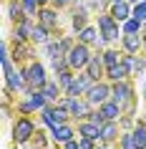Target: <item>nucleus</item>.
Returning <instances> with one entry per match:
<instances>
[{
	"mask_svg": "<svg viewBox=\"0 0 146 149\" xmlns=\"http://www.w3.org/2000/svg\"><path fill=\"white\" fill-rule=\"evenodd\" d=\"M131 15H134V18H138L141 23H146V0H141V3H136V5H134Z\"/></svg>",
	"mask_w": 146,
	"mask_h": 149,
	"instance_id": "obj_29",
	"label": "nucleus"
},
{
	"mask_svg": "<svg viewBox=\"0 0 146 149\" xmlns=\"http://www.w3.org/2000/svg\"><path fill=\"white\" fill-rule=\"evenodd\" d=\"M78 134H81V136H88V139H93V141H101V126L93 124L91 119H81V121H78Z\"/></svg>",
	"mask_w": 146,
	"mask_h": 149,
	"instance_id": "obj_11",
	"label": "nucleus"
},
{
	"mask_svg": "<svg viewBox=\"0 0 146 149\" xmlns=\"http://www.w3.org/2000/svg\"><path fill=\"white\" fill-rule=\"evenodd\" d=\"M111 3H118V0H111Z\"/></svg>",
	"mask_w": 146,
	"mask_h": 149,
	"instance_id": "obj_39",
	"label": "nucleus"
},
{
	"mask_svg": "<svg viewBox=\"0 0 146 149\" xmlns=\"http://www.w3.org/2000/svg\"><path fill=\"white\" fill-rule=\"evenodd\" d=\"M121 136V132H118V124L116 121H106V124L101 126V141L103 144H111V141H116Z\"/></svg>",
	"mask_w": 146,
	"mask_h": 149,
	"instance_id": "obj_17",
	"label": "nucleus"
},
{
	"mask_svg": "<svg viewBox=\"0 0 146 149\" xmlns=\"http://www.w3.org/2000/svg\"><path fill=\"white\" fill-rule=\"evenodd\" d=\"M35 136V121H33L28 114L15 119V124H13V141L15 144H28V141Z\"/></svg>",
	"mask_w": 146,
	"mask_h": 149,
	"instance_id": "obj_3",
	"label": "nucleus"
},
{
	"mask_svg": "<svg viewBox=\"0 0 146 149\" xmlns=\"http://www.w3.org/2000/svg\"><path fill=\"white\" fill-rule=\"evenodd\" d=\"M129 73H131V68L121 61V63L108 66V68H106V79L111 81V84H116V81H126V79H129Z\"/></svg>",
	"mask_w": 146,
	"mask_h": 149,
	"instance_id": "obj_13",
	"label": "nucleus"
},
{
	"mask_svg": "<svg viewBox=\"0 0 146 149\" xmlns=\"http://www.w3.org/2000/svg\"><path fill=\"white\" fill-rule=\"evenodd\" d=\"M73 0H53V5L55 8H66V5H71Z\"/></svg>",
	"mask_w": 146,
	"mask_h": 149,
	"instance_id": "obj_34",
	"label": "nucleus"
},
{
	"mask_svg": "<svg viewBox=\"0 0 146 149\" xmlns=\"http://www.w3.org/2000/svg\"><path fill=\"white\" fill-rule=\"evenodd\" d=\"M131 10H134V5H131L129 0H118V3H111V15H113L118 23L129 20V18H131Z\"/></svg>",
	"mask_w": 146,
	"mask_h": 149,
	"instance_id": "obj_12",
	"label": "nucleus"
},
{
	"mask_svg": "<svg viewBox=\"0 0 146 149\" xmlns=\"http://www.w3.org/2000/svg\"><path fill=\"white\" fill-rule=\"evenodd\" d=\"M43 94H46V99L48 101H58V96L63 94V88L58 86V81H46V86L40 88Z\"/></svg>",
	"mask_w": 146,
	"mask_h": 149,
	"instance_id": "obj_25",
	"label": "nucleus"
},
{
	"mask_svg": "<svg viewBox=\"0 0 146 149\" xmlns=\"http://www.w3.org/2000/svg\"><path fill=\"white\" fill-rule=\"evenodd\" d=\"M121 109H123V106H121L118 101H113V99H108V101H103V104L98 106V111L103 114V119H106V121H118V119L123 116Z\"/></svg>",
	"mask_w": 146,
	"mask_h": 149,
	"instance_id": "obj_10",
	"label": "nucleus"
},
{
	"mask_svg": "<svg viewBox=\"0 0 146 149\" xmlns=\"http://www.w3.org/2000/svg\"><path fill=\"white\" fill-rule=\"evenodd\" d=\"M111 99V86L108 84H101V81H96L88 91H86V101L91 104V106H101L103 101H108Z\"/></svg>",
	"mask_w": 146,
	"mask_h": 149,
	"instance_id": "obj_6",
	"label": "nucleus"
},
{
	"mask_svg": "<svg viewBox=\"0 0 146 149\" xmlns=\"http://www.w3.org/2000/svg\"><path fill=\"white\" fill-rule=\"evenodd\" d=\"M40 5H48V3H53V0H38Z\"/></svg>",
	"mask_w": 146,
	"mask_h": 149,
	"instance_id": "obj_37",
	"label": "nucleus"
},
{
	"mask_svg": "<svg viewBox=\"0 0 146 149\" xmlns=\"http://www.w3.org/2000/svg\"><path fill=\"white\" fill-rule=\"evenodd\" d=\"M15 109L20 111V114H28V116H30L33 111H38V106H35V101H33V94H30V91H28V94H25L23 99H18Z\"/></svg>",
	"mask_w": 146,
	"mask_h": 149,
	"instance_id": "obj_22",
	"label": "nucleus"
},
{
	"mask_svg": "<svg viewBox=\"0 0 146 149\" xmlns=\"http://www.w3.org/2000/svg\"><path fill=\"white\" fill-rule=\"evenodd\" d=\"M96 149H108V144H103V141H101V144H98Z\"/></svg>",
	"mask_w": 146,
	"mask_h": 149,
	"instance_id": "obj_36",
	"label": "nucleus"
},
{
	"mask_svg": "<svg viewBox=\"0 0 146 149\" xmlns=\"http://www.w3.org/2000/svg\"><path fill=\"white\" fill-rule=\"evenodd\" d=\"M103 63H106V68L108 66H116V63H121V58H123V53H118V51H113V48H108V51H103Z\"/></svg>",
	"mask_w": 146,
	"mask_h": 149,
	"instance_id": "obj_28",
	"label": "nucleus"
},
{
	"mask_svg": "<svg viewBox=\"0 0 146 149\" xmlns=\"http://www.w3.org/2000/svg\"><path fill=\"white\" fill-rule=\"evenodd\" d=\"M61 149H81V147H78V139H71L66 144H61Z\"/></svg>",
	"mask_w": 146,
	"mask_h": 149,
	"instance_id": "obj_33",
	"label": "nucleus"
},
{
	"mask_svg": "<svg viewBox=\"0 0 146 149\" xmlns=\"http://www.w3.org/2000/svg\"><path fill=\"white\" fill-rule=\"evenodd\" d=\"M30 28H33V25L25 23V20L15 23V36H13V38H15V40H28V38H30Z\"/></svg>",
	"mask_w": 146,
	"mask_h": 149,
	"instance_id": "obj_27",
	"label": "nucleus"
},
{
	"mask_svg": "<svg viewBox=\"0 0 146 149\" xmlns=\"http://www.w3.org/2000/svg\"><path fill=\"white\" fill-rule=\"evenodd\" d=\"M96 84V79H93L88 71H83L81 76H73V84H71V88L66 91V96H86V91Z\"/></svg>",
	"mask_w": 146,
	"mask_h": 149,
	"instance_id": "obj_7",
	"label": "nucleus"
},
{
	"mask_svg": "<svg viewBox=\"0 0 146 149\" xmlns=\"http://www.w3.org/2000/svg\"><path fill=\"white\" fill-rule=\"evenodd\" d=\"M101 38V31L96 25H86L83 31H78V40L86 43V46H96V40Z\"/></svg>",
	"mask_w": 146,
	"mask_h": 149,
	"instance_id": "obj_18",
	"label": "nucleus"
},
{
	"mask_svg": "<svg viewBox=\"0 0 146 149\" xmlns=\"http://www.w3.org/2000/svg\"><path fill=\"white\" fill-rule=\"evenodd\" d=\"M25 71V86H28V91H40V88L46 86V66L38 61H30L28 63V68Z\"/></svg>",
	"mask_w": 146,
	"mask_h": 149,
	"instance_id": "obj_4",
	"label": "nucleus"
},
{
	"mask_svg": "<svg viewBox=\"0 0 146 149\" xmlns=\"http://www.w3.org/2000/svg\"><path fill=\"white\" fill-rule=\"evenodd\" d=\"M121 43H123V53L138 56V51L144 48L146 38H141V33H123V36H121Z\"/></svg>",
	"mask_w": 146,
	"mask_h": 149,
	"instance_id": "obj_9",
	"label": "nucleus"
},
{
	"mask_svg": "<svg viewBox=\"0 0 146 149\" xmlns=\"http://www.w3.org/2000/svg\"><path fill=\"white\" fill-rule=\"evenodd\" d=\"M73 76H76V71H73V68H66V71H58V73H55V81H58V86L63 88V94L71 88V84H73Z\"/></svg>",
	"mask_w": 146,
	"mask_h": 149,
	"instance_id": "obj_23",
	"label": "nucleus"
},
{
	"mask_svg": "<svg viewBox=\"0 0 146 149\" xmlns=\"http://www.w3.org/2000/svg\"><path fill=\"white\" fill-rule=\"evenodd\" d=\"M20 3H23L25 5V13H28V15H35V13H38V0H20Z\"/></svg>",
	"mask_w": 146,
	"mask_h": 149,
	"instance_id": "obj_31",
	"label": "nucleus"
},
{
	"mask_svg": "<svg viewBox=\"0 0 146 149\" xmlns=\"http://www.w3.org/2000/svg\"><path fill=\"white\" fill-rule=\"evenodd\" d=\"M38 20H40V25H46L48 31H55L58 28V13L53 8H40L38 10Z\"/></svg>",
	"mask_w": 146,
	"mask_h": 149,
	"instance_id": "obj_15",
	"label": "nucleus"
},
{
	"mask_svg": "<svg viewBox=\"0 0 146 149\" xmlns=\"http://www.w3.org/2000/svg\"><path fill=\"white\" fill-rule=\"evenodd\" d=\"M103 68H106V63H103V56H101V53H96V56L91 58V63L86 66V71H88L96 81H101L103 76H106V71H103Z\"/></svg>",
	"mask_w": 146,
	"mask_h": 149,
	"instance_id": "obj_16",
	"label": "nucleus"
},
{
	"mask_svg": "<svg viewBox=\"0 0 146 149\" xmlns=\"http://www.w3.org/2000/svg\"><path fill=\"white\" fill-rule=\"evenodd\" d=\"M111 99L118 101L121 106H129L131 109V104H134V99H131V84L129 81H116L111 86Z\"/></svg>",
	"mask_w": 146,
	"mask_h": 149,
	"instance_id": "obj_8",
	"label": "nucleus"
},
{
	"mask_svg": "<svg viewBox=\"0 0 146 149\" xmlns=\"http://www.w3.org/2000/svg\"><path fill=\"white\" fill-rule=\"evenodd\" d=\"M121 31L123 33H141V31H144V23H141L138 18L131 15L129 20H123V23H121Z\"/></svg>",
	"mask_w": 146,
	"mask_h": 149,
	"instance_id": "obj_26",
	"label": "nucleus"
},
{
	"mask_svg": "<svg viewBox=\"0 0 146 149\" xmlns=\"http://www.w3.org/2000/svg\"><path fill=\"white\" fill-rule=\"evenodd\" d=\"M131 136H134V144H136V149H146V124H141V121H138V124L134 126Z\"/></svg>",
	"mask_w": 146,
	"mask_h": 149,
	"instance_id": "obj_24",
	"label": "nucleus"
},
{
	"mask_svg": "<svg viewBox=\"0 0 146 149\" xmlns=\"http://www.w3.org/2000/svg\"><path fill=\"white\" fill-rule=\"evenodd\" d=\"M78 147L81 149H96V141L88 139V136H78Z\"/></svg>",
	"mask_w": 146,
	"mask_h": 149,
	"instance_id": "obj_32",
	"label": "nucleus"
},
{
	"mask_svg": "<svg viewBox=\"0 0 146 149\" xmlns=\"http://www.w3.org/2000/svg\"><path fill=\"white\" fill-rule=\"evenodd\" d=\"M66 58H68V66L73 71H86V66L91 63V58H93V53H91V46H86V43H73L71 46V51L66 53Z\"/></svg>",
	"mask_w": 146,
	"mask_h": 149,
	"instance_id": "obj_2",
	"label": "nucleus"
},
{
	"mask_svg": "<svg viewBox=\"0 0 146 149\" xmlns=\"http://www.w3.org/2000/svg\"><path fill=\"white\" fill-rule=\"evenodd\" d=\"M71 23H73V31H83L86 25H88V10L83 8V5H78L76 10H73V18H71Z\"/></svg>",
	"mask_w": 146,
	"mask_h": 149,
	"instance_id": "obj_19",
	"label": "nucleus"
},
{
	"mask_svg": "<svg viewBox=\"0 0 146 149\" xmlns=\"http://www.w3.org/2000/svg\"><path fill=\"white\" fill-rule=\"evenodd\" d=\"M30 147H33V149H48L46 134H43V132H38V134H35V136L30 139Z\"/></svg>",
	"mask_w": 146,
	"mask_h": 149,
	"instance_id": "obj_30",
	"label": "nucleus"
},
{
	"mask_svg": "<svg viewBox=\"0 0 146 149\" xmlns=\"http://www.w3.org/2000/svg\"><path fill=\"white\" fill-rule=\"evenodd\" d=\"M8 18L10 20H15V23H20V20H25V5L23 3H18V0H10L8 3Z\"/></svg>",
	"mask_w": 146,
	"mask_h": 149,
	"instance_id": "obj_20",
	"label": "nucleus"
},
{
	"mask_svg": "<svg viewBox=\"0 0 146 149\" xmlns=\"http://www.w3.org/2000/svg\"><path fill=\"white\" fill-rule=\"evenodd\" d=\"M51 139L55 141V144H66V141L73 139V126L71 124H58L51 129Z\"/></svg>",
	"mask_w": 146,
	"mask_h": 149,
	"instance_id": "obj_14",
	"label": "nucleus"
},
{
	"mask_svg": "<svg viewBox=\"0 0 146 149\" xmlns=\"http://www.w3.org/2000/svg\"><path fill=\"white\" fill-rule=\"evenodd\" d=\"M3 71H5V86L10 91H15V94L18 91H28V86H25V71L13 66L8 46H3Z\"/></svg>",
	"mask_w": 146,
	"mask_h": 149,
	"instance_id": "obj_1",
	"label": "nucleus"
},
{
	"mask_svg": "<svg viewBox=\"0 0 146 149\" xmlns=\"http://www.w3.org/2000/svg\"><path fill=\"white\" fill-rule=\"evenodd\" d=\"M144 28H146V23H144Z\"/></svg>",
	"mask_w": 146,
	"mask_h": 149,
	"instance_id": "obj_40",
	"label": "nucleus"
},
{
	"mask_svg": "<svg viewBox=\"0 0 146 149\" xmlns=\"http://www.w3.org/2000/svg\"><path fill=\"white\" fill-rule=\"evenodd\" d=\"M141 94H144V101H146V81H144V86H141Z\"/></svg>",
	"mask_w": 146,
	"mask_h": 149,
	"instance_id": "obj_35",
	"label": "nucleus"
},
{
	"mask_svg": "<svg viewBox=\"0 0 146 149\" xmlns=\"http://www.w3.org/2000/svg\"><path fill=\"white\" fill-rule=\"evenodd\" d=\"M98 31H101V36H103L108 43H116V40L123 36L118 20H116L111 13H101V15H98Z\"/></svg>",
	"mask_w": 146,
	"mask_h": 149,
	"instance_id": "obj_5",
	"label": "nucleus"
},
{
	"mask_svg": "<svg viewBox=\"0 0 146 149\" xmlns=\"http://www.w3.org/2000/svg\"><path fill=\"white\" fill-rule=\"evenodd\" d=\"M48 36H51V31H48L46 25H33L30 28V43H40V46H46L48 40Z\"/></svg>",
	"mask_w": 146,
	"mask_h": 149,
	"instance_id": "obj_21",
	"label": "nucleus"
},
{
	"mask_svg": "<svg viewBox=\"0 0 146 149\" xmlns=\"http://www.w3.org/2000/svg\"><path fill=\"white\" fill-rule=\"evenodd\" d=\"M129 3H131V5H136V3H141V0H129Z\"/></svg>",
	"mask_w": 146,
	"mask_h": 149,
	"instance_id": "obj_38",
	"label": "nucleus"
},
{
	"mask_svg": "<svg viewBox=\"0 0 146 149\" xmlns=\"http://www.w3.org/2000/svg\"><path fill=\"white\" fill-rule=\"evenodd\" d=\"M48 149H51V147H48Z\"/></svg>",
	"mask_w": 146,
	"mask_h": 149,
	"instance_id": "obj_41",
	"label": "nucleus"
}]
</instances>
